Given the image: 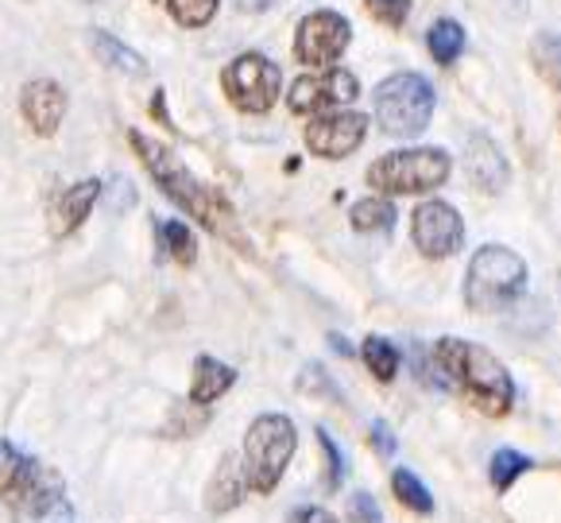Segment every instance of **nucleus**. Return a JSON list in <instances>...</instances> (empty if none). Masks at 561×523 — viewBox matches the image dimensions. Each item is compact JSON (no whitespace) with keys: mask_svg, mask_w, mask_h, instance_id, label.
I'll use <instances>...</instances> for the list:
<instances>
[{"mask_svg":"<svg viewBox=\"0 0 561 523\" xmlns=\"http://www.w3.org/2000/svg\"><path fill=\"white\" fill-rule=\"evenodd\" d=\"M128 140H133L140 163L148 167V174L159 183V191H163L182 214H191L194 221H202L209 232H217V237H225V241L244 249V237H240V225H237V217H232V206L225 202V194H217L214 186L202 183L198 174L182 163L167 144L144 136L140 128H133Z\"/></svg>","mask_w":561,"mask_h":523,"instance_id":"1","label":"nucleus"},{"mask_svg":"<svg viewBox=\"0 0 561 523\" xmlns=\"http://www.w3.org/2000/svg\"><path fill=\"white\" fill-rule=\"evenodd\" d=\"M434 361L446 373V380L477 407L480 416L504 419L515 403V384L512 373L504 368V361L488 353L484 345L469 338H442L434 345Z\"/></svg>","mask_w":561,"mask_h":523,"instance_id":"2","label":"nucleus"},{"mask_svg":"<svg viewBox=\"0 0 561 523\" xmlns=\"http://www.w3.org/2000/svg\"><path fill=\"white\" fill-rule=\"evenodd\" d=\"M527 291V260L507 245H484L465 272V303L477 315H495Z\"/></svg>","mask_w":561,"mask_h":523,"instance_id":"3","label":"nucleus"},{"mask_svg":"<svg viewBox=\"0 0 561 523\" xmlns=\"http://www.w3.org/2000/svg\"><path fill=\"white\" fill-rule=\"evenodd\" d=\"M298 450V431L287 416H267L252 419L244 434V474H248V489L252 492H272L275 485L287 474L290 457Z\"/></svg>","mask_w":561,"mask_h":523,"instance_id":"4","label":"nucleus"},{"mask_svg":"<svg viewBox=\"0 0 561 523\" xmlns=\"http://www.w3.org/2000/svg\"><path fill=\"white\" fill-rule=\"evenodd\" d=\"M449 151L446 148H403L388 151L368 167V186L376 194H426L438 191L449 179Z\"/></svg>","mask_w":561,"mask_h":523,"instance_id":"5","label":"nucleus"},{"mask_svg":"<svg viewBox=\"0 0 561 523\" xmlns=\"http://www.w3.org/2000/svg\"><path fill=\"white\" fill-rule=\"evenodd\" d=\"M434 86L422 75H391L380 82L376 90V121L388 136H399V140H414L430 128V116H434Z\"/></svg>","mask_w":561,"mask_h":523,"instance_id":"6","label":"nucleus"},{"mask_svg":"<svg viewBox=\"0 0 561 523\" xmlns=\"http://www.w3.org/2000/svg\"><path fill=\"white\" fill-rule=\"evenodd\" d=\"M221 90L240 113H267L283 93V75L267 55H237L221 70Z\"/></svg>","mask_w":561,"mask_h":523,"instance_id":"7","label":"nucleus"},{"mask_svg":"<svg viewBox=\"0 0 561 523\" xmlns=\"http://www.w3.org/2000/svg\"><path fill=\"white\" fill-rule=\"evenodd\" d=\"M356 98H360L356 75H348L341 67H325L318 75L295 78V86L287 93V105L298 116H322V113H337V109H345Z\"/></svg>","mask_w":561,"mask_h":523,"instance_id":"8","label":"nucleus"},{"mask_svg":"<svg viewBox=\"0 0 561 523\" xmlns=\"http://www.w3.org/2000/svg\"><path fill=\"white\" fill-rule=\"evenodd\" d=\"M353 43V27L341 12H310L295 32V58L306 67H330Z\"/></svg>","mask_w":561,"mask_h":523,"instance_id":"9","label":"nucleus"},{"mask_svg":"<svg viewBox=\"0 0 561 523\" xmlns=\"http://www.w3.org/2000/svg\"><path fill=\"white\" fill-rule=\"evenodd\" d=\"M411 237L419 245V252L426 260H446L454 257L457 249L465 245V221L449 202L430 198L414 209L411 217Z\"/></svg>","mask_w":561,"mask_h":523,"instance_id":"10","label":"nucleus"},{"mask_svg":"<svg viewBox=\"0 0 561 523\" xmlns=\"http://www.w3.org/2000/svg\"><path fill=\"white\" fill-rule=\"evenodd\" d=\"M368 140V116L364 113H348V109H337V113H322L306 125V148L322 159H345L353 156L360 144Z\"/></svg>","mask_w":561,"mask_h":523,"instance_id":"11","label":"nucleus"},{"mask_svg":"<svg viewBox=\"0 0 561 523\" xmlns=\"http://www.w3.org/2000/svg\"><path fill=\"white\" fill-rule=\"evenodd\" d=\"M67 109H70L67 90L58 82H50V78H35V82H27L24 93H20V113H24L27 128H32L35 136H55L58 125H62V116H67Z\"/></svg>","mask_w":561,"mask_h":523,"instance_id":"12","label":"nucleus"},{"mask_svg":"<svg viewBox=\"0 0 561 523\" xmlns=\"http://www.w3.org/2000/svg\"><path fill=\"white\" fill-rule=\"evenodd\" d=\"M465 174H469V183L477 186V191L500 194L507 186V179H512V167H507L504 151L495 148L492 136L477 133L465 144Z\"/></svg>","mask_w":561,"mask_h":523,"instance_id":"13","label":"nucleus"},{"mask_svg":"<svg viewBox=\"0 0 561 523\" xmlns=\"http://www.w3.org/2000/svg\"><path fill=\"white\" fill-rule=\"evenodd\" d=\"M43 477L47 474L39 469L35 457L20 454L12 442H0V497L9 500L12 508L24 504V500L43 485Z\"/></svg>","mask_w":561,"mask_h":523,"instance_id":"14","label":"nucleus"},{"mask_svg":"<svg viewBox=\"0 0 561 523\" xmlns=\"http://www.w3.org/2000/svg\"><path fill=\"white\" fill-rule=\"evenodd\" d=\"M75 520V508H70L67 492H62V481L55 474L43 477V485L16 504V523H70Z\"/></svg>","mask_w":561,"mask_h":523,"instance_id":"15","label":"nucleus"},{"mask_svg":"<svg viewBox=\"0 0 561 523\" xmlns=\"http://www.w3.org/2000/svg\"><path fill=\"white\" fill-rule=\"evenodd\" d=\"M98 198H101V179H82V183L67 186V194L58 198L55 221H50V229H55V237H67V232H75L78 225H82L85 217L93 214V206H98Z\"/></svg>","mask_w":561,"mask_h":523,"instance_id":"16","label":"nucleus"},{"mask_svg":"<svg viewBox=\"0 0 561 523\" xmlns=\"http://www.w3.org/2000/svg\"><path fill=\"white\" fill-rule=\"evenodd\" d=\"M244 489H248V474H244V465L237 462V457H221V465H217V474L214 481H209L206 489V508L214 515L221 512H232V508L244 500Z\"/></svg>","mask_w":561,"mask_h":523,"instance_id":"17","label":"nucleus"},{"mask_svg":"<svg viewBox=\"0 0 561 523\" xmlns=\"http://www.w3.org/2000/svg\"><path fill=\"white\" fill-rule=\"evenodd\" d=\"M237 384V368L225 365L217 357H198L191 373V403L194 407H209L214 399H221L225 391Z\"/></svg>","mask_w":561,"mask_h":523,"instance_id":"18","label":"nucleus"},{"mask_svg":"<svg viewBox=\"0 0 561 523\" xmlns=\"http://www.w3.org/2000/svg\"><path fill=\"white\" fill-rule=\"evenodd\" d=\"M530 62H535L538 78H542L553 93H561V35L558 32H538L535 39H530Z\"/></svg>","mask_w":561,"mask_h":523,"instance_id":"19","label":"nucleus"},{"mask_svg":"<svg viewBox=\"0 0 561 523\" xmlns=\"http://www.w3.org/2000/svg\"><path fill=\"white\" fill-rule=\"evenodd\" d=\"M93 50L101 55V62H105V67L121 70V75H133V78L148 75V62H144L133 47H124L121 39H113L108 32H93Z\"/></svg>","mask_w":561,"mask_h":523,"instance_id":"20","label":"nucleus"},{"mask_svg":"<svg viewBox=\"0 0 561 523\" xmlns=\"http://www.w3.org/2000/svg\"><path fill=\"white\" fill-rule=\"evenodd\" d=\"M426 47H430V55H434V62L449 67L465 50V27L457 24V20H438V24L426 32Z\"/></svg>","mask_w":561,"mask_h":523,"instance_id":"21","label":"nucleus"},{"mask_svg":"<svg viewBox=\"0 0 561 523\" xmlns=\"http://www.w3.org/2000/svg\"><path fill=\"white\" fill-rule=\"evenodd\" d=\"M348 217H353L356 232H391L396 229V206H391L383 194H376V198H360Z\"/></svg>","mask_w":561,"mask_h":523,"instance_id":"22","label":"nucleus"},{"mask_svg":"<svg viewBox=\"0 0 561 523\" xmlns=\"http://www.w3.org/2000/svg\"><path fill=\"white\" fill-rule=\"evenodd\" d=\"M360 357H364V365H368V373L376 376V380H383V384L396 380V373H399V353H396V345H391L388 338H380V333L364 338Z\"/></svg>","mask_w":561,"mask_h":523,"instance_id":"23","label":"nucleus"},{"mask_svg":"<svg viewBox=\"0 0 561 523\" xmlns=\"http://www.w3.org/2000/svg\"><path fill=\"white\" fill-rule=\"evenodd\" d=\"M530 457L519 454V450H495L492 462H488V477H492V489L495 492H507L523 474L530 469Z\"/></svg>","mask_w":561,"mask_h":523,"instance_id":"24","label":"nucleus"},{"mask_svg":"<svg viewBox=\"0 0 561 523\" xmlns=\"http://www.w3.org/2000/svg\"><path fill=\"white\" fill-rule=\"evenodd\" d=\"M159 245L179 260L182 268H191L198 260V241H194V232L186 221H163L159 225Z\"/></svg>","mask_w":561,"mask_h":523,"instance_id":"25","label":"nucleus"},{"mask_svg":"<svg viewBox=\"0 0 561 523\" xmlns=\"http://www.w3.org/2000/svg\"><path fill=\"white\" fill-rule=\"evenodd\" d=\"M391 492H396L399 504L411 508V512H422V515L434 512V497H430V489L411 474V469H396V474H391Z\"/></svg>","mask_w":561,"mask_h":523,"instance_id":"26","label":"nucleus"},{"mask_svg":"<svg viewBox=\"0 0 561 523\" xmlns=\"http://www.w3.org/2000/svg\"><path fill=\"white\" fill-rule=\"evenodd\" d=\"M217 4L221 0H171V16L182 27H206L217 16Z\"/></svg>","mask_w":561,"mask_h":523,"instance_id":"27","label":"nucleus"},{"mask_svg":"<svg viewBox=\"0 0 561 523\" xmlns=\"http://www.w3.org/2000/svg\"><path fill=\"white\" fill-rule=\"evenodd\" d=\"M318 446H322V454H325V485L341 489V481H345V454H341V446L330 439L325 427H318Z\"/></svg>","mask_w":561,"mask_h":523,"instance_id":"28","label":"nucleus"},{"mask_svg":"<svg viewBox=\"0 0 561 523\" xmlns=\"http://www.w3.org/2000/svg\"><path fill=\"white\" fill-rule=\"evenodd\" d=\"M364 9L383 27H403L407 16H411V0H364Z\"/></svg>","mask_w":561,"mask_h":523,"instance_id":"29","label":"nucleus"},{"mask_svg":"<svg viewBox=\"0 0 561 523\" xmlns=\"http://www.w3.org/2000/svg\"><path fill=\"white\" fill-rule=\"evenodd\" d=\"M348 520L353 523H383L376 497H371V492H353V497H348Z\"/></svg>","mask_w":561,"mask_h":523,"instance_id":"30","label":"nucleus"},{"mask_svg":"<svg viewBox=\"0 0 561 523\" xmlns=\"http://www.w3.org/2000/svg\"><path fill=\"white\" fill-rule=\"evenodd\" d=\"M368 442H371V450L380 457H396V450H399V442H396V434H391V427L388 423H371V434H368Z\"/></svg>","mask_w":561,"mask_h":523,"instance_id":"31","label":"nucleus"},{"mask_svg":"<svg viewBox=\"0 0 561 523\" xmlns=\"http://www.w3.org/2000/svg\"><path fill=\"white\" fill-rule=\"evenodd\" d=\"M298 388L302 391H325V396H337V388H333V380L322 373L318 365H306L302 376H298Z\"/></svg>","mask_w":561,"mask_h":523,"instance_id":"32","label":"nucleus"},{"mask_svg":"<svg viewBox=\"0 0 561 523\" xmlns=\"http://www.w3.org/2000/svg\"><path fill=\"white\" fill-rule=\"evenodd\" d=\"M287 523H337V515H330L325 508H298V512H290Z\"/></svg>","mask_w":561,"mask_h":523,"instance_id":"33","label":"nucleus"}]
</instances>
